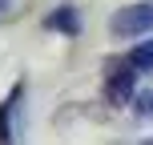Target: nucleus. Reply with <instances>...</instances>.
I'll return each instance as SVG.
<instances>
[{
	"mask_svg": "<svg viewBox=\"0 0 153 145\" xmlns=\"http://www.w3.org/2000/svg\"><path fill=\"white\" fill-rule=\"evenodd\" d=\"M109 32L113 36H145L153 32V4H125L113 12V20H109Z\"/></svg>",
	"mask_w": 153,
	"mask_h": 145,
	"instance_id": "obj_1",
	"label": "nucleus"
},
{
	"mask_svg": "<svg viewBox=\"0 0 153 145\" xmlns=\"http://www.w3.org/2000/svg\"><path fill=\"white\" fill-rule=\"evenodd\" d=\"M133 89H137V69H133V65L113 69V73H109V81H105V97H109V105H113V109L129 105V101H133Z\"/></svg>",
	"mask_w": 153,
	"mask_h": 145,
	"instance_id": "obj_2",
	"label": "nucleus"
},
{
	"mask_svg": "<svg viewBox=\"0 0 153 145\" xmlns=\"http://www.w3.org/2000/svg\"><path fill=\"white\" fill-rule=\"evenodd\" d=\"M45 28L65 32V36H76V32H81V16H76L73 4H61V8H53V12L45 16Z\"/></svg>",
	"mask_w": 153,
	"mask_h": 145,
	"instance_id": "obj_3",
	"label": "nucleus"
},
{
	"mask_svg": "<svg viewBox=\"0 0 153 145\" xmlns=\"http://www.w3.org/2000/svg\"><path fill=\"white\" fill-rule=\"evenodd\" d=\"M16 105H20V89H12L8 101L0 105V141H12V125H8V121H12V109Z\"/></svg>",
	"mask_w": 153,
	"mask_h": 145,
	"instance_id": "obj_4",
	"label": "nucleus"
},
{
	"mask_svg": "<svg viewBox=\"0 0 153 145\" xmlns=\"http://www.w3.org/2000/svg\"><path fill=\"white\" fill-rule=\"evenodd\" d=\"M129 65L137 73H153V40H141L137 48L129 53Z\"/></svg>",
	"mask_w": 153,
	"mask_h": 145,
	"instance_id": "obj_5",
	"label": "nucleus"
},
{
	"mask_svg": "<svg viewBox=\"0 0 153 145\" xmlns=\"http://www.w3.org/2000/svg\"><path fill=\"white\" fill-rule=\"evenodd\" d=\"M133 105H137V113H141V117H153V89L133 93Z\"/></svg>",
	"mask_w": 153,
	"mask_h": 145,
	"instance_id": "obj_6",
	"label": "nucleus"
},
{
	"mask_svg": "<svg viewBox=\"0 0 153 145\" xmlns=\"http://www.w3.org/2000/svg\"><path fill=\"white\" fill-rule=\"evenodd\" d=\"M4 8H8V0H0V12H4Z\"/></svg>",
	"mask_w": 153,
	"mask_h": 145,
	"instance_id": "obj_7",
	"label": "nucleus"
}]
</instances>
